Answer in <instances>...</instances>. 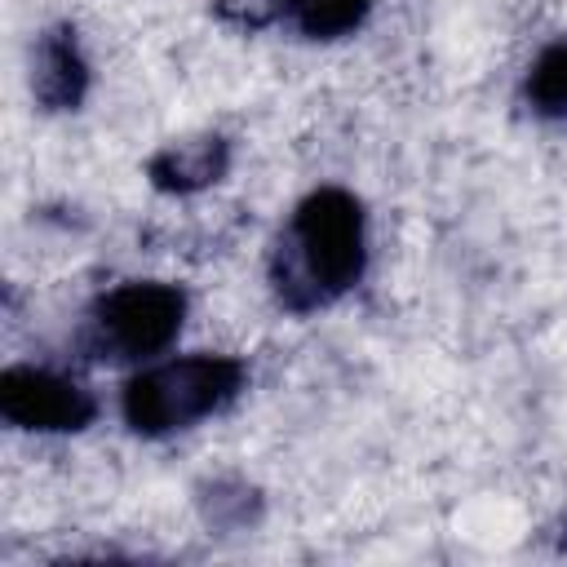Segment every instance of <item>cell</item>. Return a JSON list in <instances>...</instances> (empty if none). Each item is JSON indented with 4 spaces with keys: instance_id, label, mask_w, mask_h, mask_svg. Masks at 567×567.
<instances>
[{
    "instance_id": "cell-2",
    "label": "cell",
    "mask_w": 567,
    "mask_h": 567,
    "mask_svg": "<svg viewBox=\"0 0 567 567\" xmlns=\"http://www.w3.org/2000/svg\"><path fill=\"white\" fill-rule=\"evenodd\" d=\"M239 368L226 359H177L142 372L128 385L124 412L137 430H182L230 399Z\"/></svg>"
},
{
    "instance_id": "cell-3",
    "label": "cell",
    "mask_w": 567,
    "mask_h": 567,
    "mask_svg": "<svg viewBox=\"0 0 567 567\" xmlns=\"http://www.w3.org/2000/svg\"><path fill=\"white\" fill-rule=\"evenodd\" d=\"M182 323V297L173 288H120L97 310V337L115 359H151Z\"/></svg>"
},
{
    "instance_id": "cell-5",
    "label": "cell",
    "mask_w": 567,
    "mask_h": 567,
    "mask_svg": "<svg viewBox=\"0 0 567 567\" xmlns=\"http://www.w3.org/2000/svg\"><path fill=\"white\" fill-rule=\"evenodd\" d=\"M288 13H292V22H301L310 35H332V31H341V27H350V22H359V13H363V4L368 0H279Z\"/></svg>"
},
{
    "instance_id": "cell-6",
    "label": "cell",
    "mask_w": 567,
    "mask_h": 567,
    "mask_svg": "<svg viewBox=\"0 0 567 567\" xmlns=\"http://www.w3.org/2000/svg\"><path fill=\"white\" fill-rule=\"evenodd\" d=\"M532 93L545 111H567V49H554L532 80Z\"/></svg>"
},
{
    "instance_id": "cell-1",
    "label": "cell",
    "mask_w": 567,
    "mask_h": 567,
    "mask_svg": "<svg viewBox=\"0 0 567 567\" xmlns=\"http://www.w3.org/2000/svg\"><path fill=\"white\" fill-rule=\"evenodd\" d=\"M363 266V221L346 195H315L284 239V288L306 301L341 292Z\"/></svg>"
},
{
    "instance_id": "cell-4",
    "label": "cell",
    "mask_w": 567,
    "mask_h": 567,
    "mask_svg": "<svg viewBox=\"0 0 567 567\" xmlns=\"http://www.w3.org/2000/svg\"><path fill=\"white\" fill-rule=\"evenodd\" d=\"M0 408L9 421L31 425V430H66L89 416V399L75 381L35 372V368H13L0 390Z\"/></svg>"
}]
</instances>
